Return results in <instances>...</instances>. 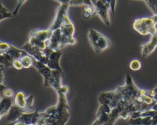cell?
I'll return each mask as SVG.
<instances>
[{
  "mask_svg": "<svg viewBox=\"0 0 157 125\" xmlns=\"http://www.w3.org/2000/svg\"><path fill=\"white\" fill-rule=\"evenodd\" d=\"M140 89L135 85L130 74L126 75L125 85L119 86L116 90L102 92L98 96V102L106 104L111 109L121 108L122 109L121 117L124 120L130 119L132 114L136 111L133 103Z\"/></svg>",
  "mask_w": 157,
  "mask_h": 125,
  "instance_id": "cell-1",
  "label": "cell"
},
{
  "mask_svg": "<svg viewBox=\"0 0 157 125\" xmlns=\"http://www.w3.org/2000/svg\"><path fill=\"white\" fill-rule=\"evenodd\" d=\"M69 87L62 85L56 91L58 94V102L54 106L47 108L44 112H40V117L37 124L38 125H65L70 117L67 94Z\"/></svg>",
  "mask_w": 157,
  "mask_h": 125,
  "instance_id": "cell-2",
  "label": "cell"
},
{
  "mask_svg": "<svg viewBox=\"0 0 157 125\" xmlns=\"http://www.w3.org/2000/svg\"><path fill=\"white\" fill-rule=\"evenodd\" d=\"M157 15L147 18H137L133 24V27L141 35H154L157 34Z\"/></svg>",
  "mask_w": 157,
  "mask_h": 125,
  "instance_id": "cell-3",
  "label": "cell"
},
{
  "mask_svg": "<svg viewBox=\"0 0 157 125\" xmlns=\"http://www.w3.org/2000/svg\"><path fill=\"white\" fill-rule=\"evenodd\" d=\"M88 39L92 48L97 53H102L111 45L110 41L105 35L93 28L89 30Z\"/></svg>",
  "mask_w": 157,
  "mask_h": 125,
  "instance_id": "cell-4",
  "label": "cell"
},
{
  "mask_svg": "<svg viewBox=\"0 0 157 125\" xmlns=\"http://www.w3.org/2000/svg\"><path fill=\"white\" fill-rule=\"evenodd\" d=\"M52 30H51L50 29L34 30L30 33L28 42L34 47H38V48L45 49L48 47V41L52 37Z\"/></svg>",
  "mask_w": 157,
  "mask_h": 125,
  "instance_id": "cell-5",
  "label": "cell"
},
{
  "mask_svg": "<svg viewBox=\"0 0 157 125\" xmlns=\"http://www.w3.org/2000/svg\"><path fill=\"white\" fill-rule=\"evenodd\" d=\"M21 49L24 50L28 54L32 56L35 59L44 64H47L49 56L54 51L48 47L45 49H40L36 47H34L32 44H29L28 41L21 47Z\"/></svg>",
  "mask_w": 157,
  "mask_h": 125,
  "instance_id": "cell-6",
  "label": "cell"
},
{
  "mask_svg": "<svg viewBox=\"0 0 157 125\" xmlns=\"http://www.w3.org/2000/svg\"><path fill=\"white\" fill-rule=\"evenodd\" d=\"M60 30L66 47L67 45H75L76 44V40L74 38L75 30V26L71 21L68 15L64 17V21L60 27Z\"/></svg>",
  "mask_w": 157,
  "mask_h": 125,
  "instance_id": "cell-7",
  "label": "cell"
},
{
  "mask_svg": "<svg viewBox=\"0 0 157 125\" xmlns=\"http://www.w3.org/2000/svg\"><path fill=\"white\" fill-rule=\"evenodd\" d=\"M95 9H96V13L98 16L101 18L104 24L107 26L110 25V15H109V11L110 9V5L107 2H104L102 0H98L96 3L94 4Z\"/></svg>",
  "mask_w": 157,
  "mask_h": 125,
  "instance_id": "cell-8",
  "label": "cell"
},
{
  "mask_svg": "<svg viewBox=\"0 0 157 125\" xmlns=\"http://www.w3.org/2000/svg\"><path fill=\"white\" fill-rule=\"evenodd\" d=\"M34 95H31L28 98L25 97V95L22 91H18L15 95L14 99V105L22 109H25L27 111H30V110L33 109Z\"/></svg>",
  "mask_w": 157,
  "mask_h": 125,
  "instance_id": "cell-9",
  "label": "cell"
},
{
  "mask_svg": "<svg viewBox=\"0 0 157 125\" xmlns=\"http://www.w3.org/2000/svg\"><path fill=\"white\" fill-rule=\"evenodd\" d=\"M69 7H70V5L68 4H61V5L57 9L55 19H54L53 22L51 24L50 27L48 29L53 31L56 29L60 28L64 19V17L67 15V11H68Z\"/></svg>",
  "mask_w": 157,
  "mask_h": 125,
  "instance_id": "cell-10",
  "label": "cell"
},
{
  "mask_svg": "<svg viewBox=\"0 0 157 125\" xmlns=\"http://www.w3.org/2000/svg\"><path fill=\"white\" fill-rule=\"evenodd\" d=\"M111 108L106 104H101L97 112V118L91 125H108Z\"/></svg>",
  "mask_w": 157,
  "mask_h": 125,
  "instance_id": "cell-11",
  "label": "cell"
},
{
  "mask_svg": "<svg viewBox=\"0 0 157 125\" xmlns=\"http://www.w3.org/2000/svg\"><path fill=\"white\" fill-rule=\"evenodd\" d=\"M48 47L50 48L51 50H55V51L61 50V49L65 47V44H64V39H63V37L61 35L60 28L56 29V30L52 31V37L48 41Z\"/></svg>",
  "mask_w": 157,
  "mask_h": 125,
  "instance_id": "cell-12",
  "label": "cell"
},
{
  "mask_svg": "<svg viewBox=\"0 0 157 125\" xmlns=\"http://www.w3.org/2000/svg\"><path fill=\"white\" fill-rule=\"evenodd\" d=\"M33 66L39 72L40 74L44 78V85L45 87H49L51 79H52V70L49 68L46 64L39 62L33 58Z\"/></svg>",
  "mask_w": 157,
  "mask_h": 125,
  "instance_id": "cell-13",
  "label": "cell"
},
{
  "mask_svg": "<svg viewBox=\"0 0 157 125\" xmlns=\"http://www.w3.org/2000/svg\"><path fill=\"white\" fill-rule=\"evenodd\" d=\"M61 56H62V53L61 50H56V51L54 50L49 56L48 60L46 65L52 70L63 72L61 65H60V59H61Z\"/></svg>",
  "mask_w": 157,
  "mask_h": 125,
  "instance_id": "cell-14",
  "label": "cell"
},
{
  "mask_svg": "<svg viewBox=\"0 0 157 125\" xmlns=\"http://www.w3.org/2000/svg\"><path fill=\"white\" fill-rule=\"evenodd\" d=\"M40 117V112L39 111L36 110V111H33V112H25L19 117L17 120L23 122L25 123L26 125H32V124H37L38 121V119Z\"/></svg>",
  "mask_w": 157,
  "mask_h": 125,
  "instance_id": "cell-15",
  "label": "cell"
},
{
  "mask_svg": "<svg viewBox=\"0 0 157 125\" xmlns=\"http://www.w3.org/2000/svg\"><path fill=\"white\" fill-rule=\"evenodd\" d=\"M157 47V34L152 35L150 41L142 45L141 54L143 57H147L149 55L151 54Z\"/></svg>",
  "mask_w": 157,
  "mask_h": 125,
  "instance_id": "cell-16",
  "label": "cell"
},
{
  "mask_svg": "<svg viewBox=\"0 0 157 125\" xmlns=\"http://www.w3.org/2000/svg\"><path fill=\"white\" fill-rule=\"evenodd\" d=\"M64 77V73L58 70H52V79H51L49 87L54 88L55 91L62 86V79Z\"/></svg>",
  "mask_w": 157,
  "mask_h": 125,
  "instance_id": "cell-17",
  "label": "cell"
},
{
  "mask_svg": "<svg viewBox=\"0 0 157 125\" xmlns=\"http://www.w3.org/2000/svg\"><path fill=\"white\" fill-rule=\"evenodd\" d=\"M25 112H29V111H26L25 109L18 108V107L15 106L14 104H12V107L10 108V110H9V111L7 114L6 120L8 122H10V123L15 121Z\"/></svg>",
  "mask_w": 157,
  "mask_h": 125,
  "instance_id": "cell-18",
  "label": "cell"
},
{
  "mask_svg": "<svg viewBox=\"0 0 157 125\" xmlns=\"http://www.w3.org/2000/svg\"><path fill=\"white\" fill-rule=\"evenodd\" d=\"M96 13V9L94 5H85L83 8V12H82V17L84 19L88 20L95 15Z\"/></svg>",
  "mask_w": 157,
  "mask_h": 125,
  "instance_id": "cell-19",
  "label": "cell"
},
{
  "mask_svg": "<svg viewBox=\"0 0 157 125\" xmlns=\"http://www.w3.org/2000/svg\"><path fill=\"white\" fill-rule=\"evenodd\" d=\"M21 64H22L23 67L25 69L29 68V67L33 66V57L31 56L29 54H25L20 59Z\"/></svg>",
  "mask_w": 157,
  "mask_h": 125,
  "instance_id": "cell-20",
  "label": "cell"
},
{
  "mask_svg": "<svg viewBox=\"0 0 157 125\" xmlns=\"http://www.w3.org/2000/svg\"><path fill=\"white\" fill-rule=\"evenodd\" d=\"M12 16H13V15H12V12H9L0 2V21L6 19V18H12Z\"/></svg>",
  "mask_w": 157,
  "mask_h": 125,
  "instance_id": "cell-21",
  "label": "cell"
},
{
  "mask_svg": "<svg viewBox=\"0 0 157 125\" xmlns=\"http://www.w3.org/2000/svg\"><path fill=\"white\" fill-rule=\"evenodd\" d=\"M147 3L148 7L154 15H157V0H143Z\"/></svg>",
  "mask_w": 157,
  "mask_h": 125,
  "instance_id": "cell-22",
  "label": "cell"
},
{
  "mask_svg": "<svg viewBox=\"0 0 157 125\" xmlns=\"http://www.w3.org/2000/svg\"><path fill=\"white\" fill-rule=\"evenodd\" d=\"M130 70L133 71H138L141 68V62L138 59H133L130 63Z\"/></svg>",
  "mask_w": 157,
  "mask_h": 125,
  "instance_id": "cell-23",
  "label": "cell"
},
{
  "mask_svg": "<svg viewBox=\"0 0 157 125\" xmlns=\"http://www.w3.org/2000/svg\"><path fill=\"white\" fill-rule=\"evenodd\" d=\"M12 67H14L15 70H21L24 68L22 64H21V60H20V59H13V61H12Z\"/></svg>",
  "mask_w": 157,
  "mask_h": 125,
  "instance_id": "cell-24",
  "label": "cell"
},
{
  "mask_svg": "<svg viewBox=\"0 0 157 125\" xmlns=\"http://www.w3.org/2000/svg\"><path fill=\"white\" fill-rule=\"evenodd\" d=\"M2 96L3 98H12V97L14 96V91L11 88H6L3 91Z\"/></svg>",
  "mask_w": 157,
  "mask_h": 125,
  "instance_id": "cell-25",
  "label": "cell"
},
{
  "mask_svg": "<svg viewBox=\"0 0 157 125\" xmlns=\"http://www.w3.org/2000/svg\"><path fill=\"white\" fill-rule=\"evenodd\" d=\"M69 5L70 6H84V0H71L69 2Z\"/></svg>",
  "mask_w": 157,
  "mask_h": 125,
  "instance_id": "cell-26",
  "label": "cell"
},
{
  "mask_svg": "<svg viewBox=\"0 0 157 125\" xmlns=\"http://www.w3.org/2000/svg\"><path fill=\"white\" fill-rule=\"evenodd\" d=\"M25 2H26V0H18V4H17L16 8L15 9L14 12H12V15H13V16H15V15H16L17 14H18L20 8L21 7V5H22Z\"/></svg>",
  "mask_w": 157,
  "mask_h": 125,
  "instance_id": "cell-27",
  "label": "cell"
},
{
  "mask_svg": "<svg viewBox=\"0 0 157 125\" xmlns=\"http://www.w3.org/2000/svg\"><path fill=\"white\" fill-rule=\"evenodd\" d=\"M147 93H148L149 95L151 96L156 102H157V86L153 89L147 90Z\"/></svg>",
  "mask_w": 157,
  "mask_h": 125,
  "instance_id": "cell-28",
  "label": "cell"
},
{
  "mask_svg": "<svg viewBox=\"0 0 157 125\" xmlns=\"http://www.w3.org/2000/svg\"><path fill=\"white\" fill-rule=\"evenodd\" d=\"M5 68H0V84H2L4 82V73H3V70Z\"/></svg>",
  "mask_w": 157,
  "mask_h": 125,
  "instance_id": "cell-29",
  "label": "cell"
},
{
  "mask_svg": "<svg viewBox=\"0 0 157 125\" xmlns=\"http://www.w3.org/2000/svg\"><path fill=\"white\" fill-rule=\"evenodd\" d=\"M54 1L58 2L60 3V4H68L69 5V2H70L71 0H54Z\"/></svg>",
  "mask_w": 157,
  "mask_h": 125,
  "instance_id": "cell-30",
  "label": "cell"
},
{
  "mask_svg": "<svg viewBox=\"0 0 157 125\" xmlns=\"http://www.w3.org/2000/svg\"><path fill=\"white\" fill-rule=\"evenodd\" d=\"M152 110H153V111H156V112H157V102L154 104V105H153V108H152Z\"/></svg>",
  "mask_w": 157,
  "mask_h": 125,
  "instance_id": "cell-31",
  "label": "cell"
},
{
  "mask_svg": "<svg viewBox=\"0 0 157 125\" xmlns=\"http://www.w3.org/2000/svg\"><path fill=\"white\" fill-rule=\"evenodd\" d=\"M3 98V96H2V95L1 94V93H0V102H1V100Z\"/></svg>",
  "mask_w": 157,
  "mask_h": 125,
  "instance_id": "cell-32",
  "label": "cell"
},
{
  "mask_svg": "<svg viewBox=\"0 0 157 125\" xmlns=\"http://www.w3.org/2000/svg\"><path fill=\"white\" fill-rule=\"evenodd\" d=\"M0 68H5V66L3 65H1V64H0ZM6 69V68H5Z\"/></svg>",
  "mask_w": 157,
  "mask_h": 125,
  "instance_id": "cell-33",
  "label": "cell"
}]
</instances>
